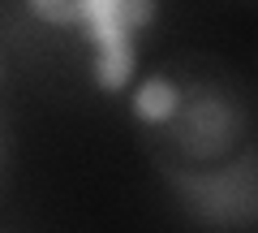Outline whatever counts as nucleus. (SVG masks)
Wrapping results in <instances>:
<instances>
[{
	"label": "nucleus",
	"mask_w": 258,
	"mask_h": 233,
	"mask_svg": "<svg viewBox=\"0 0 258 233\" xmlns=\"http://www.w3.org/2000/svg\"><path fill=\"white\" fill-rule=\"evenodd\" d=\"M155 18V0H82L78 26L95 43V78L116 91L134 74V30Z\"/></svg>",
	"instance_id": "1"
},
{
	"label": "nucleus",
	"mask_w": 258,
	"mask_h": 233,
	"mask_svg": "<svg viewBox=\"0 0 258 233\" xmlns=\"http://www.w3.org/2000/svg\"><path fill=\"white\" fill-rule=\"evenodd\" d=\"M30 5L47 22H78V13H82V0H30Z\"/></svg>",
	"instance_id": "3"
},
{
	"label": "nucleus",
	"mask_w": 258,
	"mask_h": 233,
	"mask_svg": "<svg viewBox=\"0 0 258 233\" xmlns=\"http://www.w3.org/2000/svg\"><path fill=\"white\" fill-rule=\"evenodd\" d=\"M134 108H138L147 121H168L176 112V86L168 82V78H147V82L138 86V95H134Z\"/></svg>",
	"instance_id": "2"
}]
</instances>
